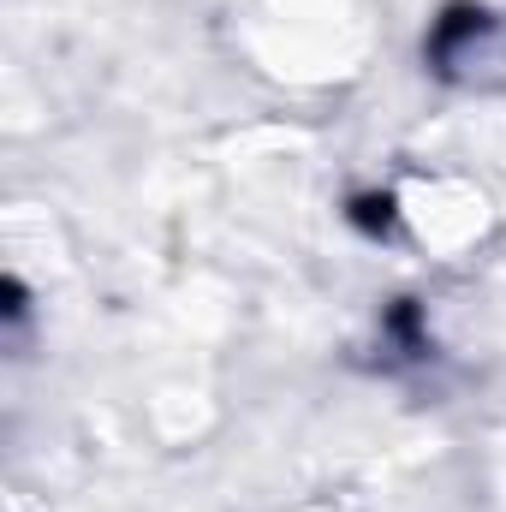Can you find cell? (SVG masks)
<instances>
[{
  "mask_svg": "<svg viewBox=\"0 0 506 512\" xmlns=\"http://www.w3.org/2000/svg\"><path fill=\"white\" fill-rule=\"evenodd\" d=\"M352 221H358L364 233H387V227H393V197H358V203H352Z\"/></svg>",
  "mask_w": 506,
  "mask_h": 512,
  "instance_id": "6da1fadb",
  "label": "cell"
}]
</instances>
